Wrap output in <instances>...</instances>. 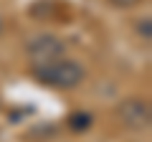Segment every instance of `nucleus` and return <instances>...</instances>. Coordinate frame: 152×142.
<instances>
[{"mask_svg":"<svg viewBox=\"0 0 152 142\" xmlns=\"http://www.w3.org/2000/svg\"><path fill=\"white\" fill-rule=\"evenodd\" d=\"M69 127L74 132H84L91 127V114H86V112H74V114H69Z\"/></svg>","mask_w":152,"mask_h":142,"instance_id":"4","label":"nucleus"},{"mask_svg":"<svg viewBox=\"0 0 152 142\" xmlns=\"http://www.w3.org/2000/svg\"><path fill=\"white\" fill-rule=\"evenodd\" d=\"M33 76L43 86H53V89H64L66 91V89H76L84 81L86 74L76 61L61 56V59L48 61V64H36L33 66Z\"/></svg>","mask_w":152,"mask_h":142,"instance_id":"1","label":"nucleus"},{"mask_svg":"<svg viewBox=\"0 0 152 142\" xmlns=\"http://www.w3.org/2000/svg\"><path fill=\"white\" fill-rule=\"evenodd\" d=\"M26 51L31 56L33 66H36V64H48V61L61 59L66 53V43L53 33H38L26 43Z\"/></svg>","mask_w":152,"mask_h":142,"instance_id":"2","label":"nucleus"},{"mask_svg":"<svg viewBox=\"0 0 152 142\" xmlns=\"http://www.w3.org/2000/svg\"><path fill=\"white\" fill-rule=\"evenodd\" d=\"M112 5H117V8H134V5H140L142 0H109Z\"/></svg>","mask_w":152,"mask_h":142,"instance_id":"6","label":"nucleus"},{"mask_svg":"<svg viewBox=\"0 0 152 142\" xmlns=\"http://www.w3.org/2000/svg\"><path fill=\"white\" fill-rule=\"evenodd\" d=\"M0 36H3V18H0Z\"/></svg>","mask_w":152,"mask_h":142,"instance_id":"7","label":"nucleus"},{"mask_svg":"<svg viewBox=\"0 0 152 142\" xmlns=\"http://www.w3.org/2000/svg\"><path fill=\"white\" fill-rule=\"evenodd\" d=\"M137 33H140L145 41H150V38H152V20H150V15H145L140 23H137Z\"/></svg>","mask_w":152,"mask_h":142,"instance_id":"5","label":"nucleus"},{"mask_svg":"<svg viewBox=\"0 0 152 142\" xmlns=\"http://www.w3.org/2000/svg\"><path fill=\"white\" fill-rule=\"evenodd\" d=\"M117 117L127 130H147L150 127V104L142 97H129L117 107Z\"/></svg>","mask_w":152,"mask_h":142,"instance_id":"3","label":"nucleus"}]
</instances>
